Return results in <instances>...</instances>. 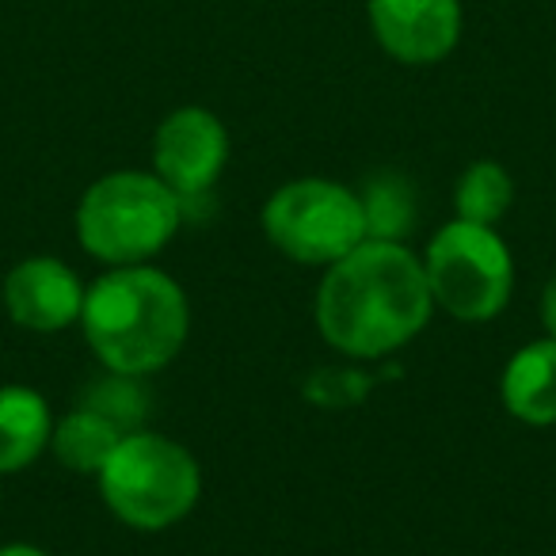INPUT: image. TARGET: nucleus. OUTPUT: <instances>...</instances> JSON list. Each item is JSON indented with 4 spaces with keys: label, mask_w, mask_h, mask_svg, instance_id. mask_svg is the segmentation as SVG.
Segmentation results:
<instances>
[{
    "label": "nucleus",
    "mask_w": 556,
    "mask_h": 556,
    "mask_svg": "<svg viewBox=\"0 0 556 556\" xmlns=\"http://www.w3.org/2000/svg\"><path fill=\"white\" fill-rule=\"evenodd\" d=\"M434 309L424 260L401 240H363L325 267L317 328L348 358H389L427 328Z\"/></svg>",
    "instance_id": "obj_1"
},
{
    "label": "nucleus",
    "mask_w": 556,
    "mask_h": 556,
    "mask_svg": "<svg viewBox=\"0 0 556 556\" xmlns=\"http://www.w3.org/2000/svg\"><path fill=\"white\" fill-rule=\"evenodd\" d=\"M80 328L108 374L146 378L184 351L191 305L168 270L149 263L111 267L88 287Z\"/></svg>",
    "instance_id": "obj_2"
},
{
    "label": "nucleus",
    "mask_w": 556,
    "mask_h": 556,
    "mask_svg": "<svg viewBox=\"0 0 556 556\" xmlns=\"http://www.w3.org/2000/svg\"><path fill=\"white\" fill-rule=\"evenodd\" d=\"M184 225V199L156 172H111L77 206V240L111 267L149 263Z\"/></svg>",
    "instance_id": "obj_3"
},
{
    "label": "nucleus",
    "mask_w": 556,
    "mask_h": 556,
    "mask_svg": "<svg viewBox=\"0 0 556 556\" xmlns=\"http://www.w3.org/2000/svg\"><path fill=\"white\" fill-rule=\"evenodd\" d=\"M96 480L111 515L141 533L184 522L202 495V472L194 454L156 431L123 434Z\"/></svg>",
    "instance_id": "obj_4"
},
{
    "label": "nucleus",
    "mask_w": 556,
    "mask_h": 556,
    "mask_svg": "<svg viewBox=\"0 0 556 556\" xmlns=\"http://www.w3.org/2000/svg\"><path fill=\"white\" fill-rule=\"evenodd\" d=\"M424 270L434 305L465 325L495 320L515 290V260L492 225L454 217L431 237Z\"/></svg>",
    "instance_id": "obj_5"
},
{
    "label": "nucleus",
    "mask_w": 556,
    "mask_h": 556,
    "mask_svg": "<svg viewBox=\"0 0 556 556\" xmlns=\"http://www.w3.org/2000/svg\"><path fill=\"white\" fill-rule=\"evenodd\" d=\"M260 225L267 240L302 267H332L366 240L358 191L332 179H294L263 202Z\"/></svg>",
    "instance_id": "obj_6"
},
{
    "label": "nucleus",
    "mask_w": 556,
    "mask_h": 556,
    "mask_svg": "<svg viewBox=\"0 0 556 556\" xmlns=\"http://www.w3.org/2000/svg\"><path fill=\"white\" fill-rule=\"evenodd\" d=\"M229 164V130L206 108H176L153 134V172L184 199V210L222 179Z\"/></svg>",
    "instance_id": "obj_7"
},
{
    "label": "nucleus",
    "mask_w": 556,
    "mask_h": 556,
    "mask_svg": "<svg viewBox=\"0 0 556 556\" xmlns=\"http://www.w3.org/2000/svg\"><path fill=\"white\" fill-rule=\"evenodd\" d=\"M370 27L393 62L434 65L462 39V0H370Z\"/></svg>",
    "instance_id": "obj_8"
},
{
    "label": "nucleus",
    "mask_w": 556,
    "mask_h": 556,
    "mask_svg": "<svg viewBox=\"0 0 556 556\" xmlns=\"http://www.w3.org/2000/svg\"><path fill=\"white\" fill-rule=\"evenodd\" d=\"M0 294H4V309H9L12 325L50 336L80 325L88 287L58 255H27L9 270Z\"/></svg>",
    "instance_id": "obj_9"
},
{
    "label": "nucleus",
    "mask_w": 556,
    "mask_h": 556,
    "mask_svg": "<svg viewBox=\"0 0 556 556\" xmlns=\"http://www.w3.org/2000/svg\"><path fill=\"white\" fill-rule=\"evenodd\" d=\"M503 408L515 419L530 427H553L556 424V340L526 343L515 351L500 381Z\"/></svg>",
    "instance_id": "obj_10"
},
{
    "label": "nucleus",
    "mask_w": 556,
    "mask_h": 556,
    "mask_svg": "<svg viewBox=\"0 0 556 556\" xmlns=\"http://www.w3.org/2000/svg\"><path fill=\"white\" fill-rule=\"evenodd\" d=\"M54 434V416L42 393L31 386L0 389V477L24 472Z\"/></svg>",
    "instance_id": "obj_11"
},
{
    "label": "nucleus",
    "mask_w": 556,
    "mask_h": 556,
    "mask_svg": "<svg viewBox=\"0 0 556 556\" xmlns=\"http://www.w3.org/2000/svg\"><path fill=\"white\" fill-rule=\"evenodd\" d=\"M123 427H115L108 416L92 408H73L62 424H54L50 434V450L65 469L80 472V477H100V469L108 465V457L115 454V446L123 442Z\"/></svg>",
    "instance_id": "obj_12"
},
{
    "label": "nucleus",
    "mask_w": 556,
    "mask_h": 556,
    "mask_svg": "<svg viewBox=\"0 0 556 556\" xmlns=\"http://www.w3.org/2000/svg\"><path fill=\"white\" fill-rule=\"evenodd\" d=\"M366 217V240H401L416 229V191L404 176L381 172V176L366 179L358 191Z\"/></svg>",
    "instance_id": "obj_13"
},
{
    "label": "nucleus",
    "mask_w": 556,
    "mask_h": 556,
    "mask_svg": "<svg viewBox=\"0 0 556 556\" xmlns=\"http://www.w3.org/2000/svg\"><path fill=\"white\" fill-rule=\"evenodd\" d=\"M515 202V179L500 161H472L454 187L457 217L477 225H495Z\"/></svg>",
    "instance_id": "obj_14"
},
{
    "label": "nucleus",
    "mask_w": 556,
    "mask_h": 556,
    "mask_svg": "<svg viewBox=\"0 0 556 556\" xmlns=\"http://www.w3.org/2000/svg\"><path fill=\"white\" fill-rule=\"evenodd\" d=\"M85 408L108 416L115 427H123L126 434L141 431V416H146V393L138 389V378L126 374H111V378L96 381L85 396Z\"/></svg>",
    "instance_id": "obj_15"
},
{
    "label": "nucleus",
    "mask_w": 556,
    "mask_h": 556,
    "mask_svg": "<svg viewBox=\"0 0 556 556\" xmlns=\"http://www.w3.org/2000/svg\"><path fill=\"white\" fill-rule=\"evenodd\" d=\"M370 389V378L358 370H336V366H325L317 370L309 381H305V396L320 408H351L358 404Z\"/></svg>",
    "instance_id": "obj_16"
},
{
    "label": "nucleus",
    "mask_w": 556,
    "mask_h": 556,
    "mask_svg": "<svg viewBox=\"0 0 556 556\" xmlns=\"http://www.w3.org/2000/svg\"><path fill=\"white\" fill-rule=\"evenodd\" d=\"M541 328H545V336L556 340V275L541 290Z\"/></svg>",
    "instance_id": "obj_17"
},
{
    "label": "nucleus",
    "mask_w": 556,
    "mask_h": 556,
    "mask_svg": "<svg viewBox=\"0 0 556 556\" xmlns=\"http://www.w3.org/2000/svg\"><path fill=\"white\" fill-rule=\"evenodd\" d=\"M0 556H50V553L35 545H0Z\"/></svg>",
    "instance_id": "obj_18"
}]
</instances>
